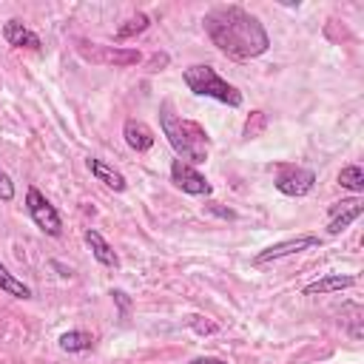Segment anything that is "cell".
Here are the masks:
<instances>
[{
    "label": "cell",
    "instance_id": "ffe728a7",
    "mask_svg": "<svg viewBox=\"0 0 364 364\" xmlns=\"http://www.w3.org/2000/svg\"><path fill=\"white\" fill-rule=\"evenodd\" d=\"M188 327L196 330L199 336H208V333H216L219 330L213 321H202V316H188Z\"/></svg>",
    "mask_w": 364,
    "mask_h": 364
},
{
    "label": "cell",
    "instance_id": "ac0fdd59",
    "mask_svg": "<svg viewBox=\"0 0 364 364\" xmlns=\"http://www.w3.org/2000/svg\"><path fill=\"white\" fill-rule=\"evenodd\" d=\"M148 26H151V17H148V14H136V17L125 20V26H119V31H117V40H128V37H134V34L145 31Z\"/></svg>",
    "mask_w": 364,
    "mask_h": 364
},
{
    "label": "cell",
    "instance_id": "7402d4cb",
    "mask_svg": "<svg viewBox=\"0 0 364 364\" xmlns=\"http://www.w3.org/2000/svg\"><path fill=\"white\" fill-rule=\"evenodd\" d=\"M111 299L117 301V307H119V316L125 318V316H128V307H131V299H128V293H125V290H111Z\"/></svg>",
    "mask_w": 364,
    "mask_h": 364
},
{
    "label": "cell",
    "instance_id": "5bb4252c",
    "mask_svg": "<svg viewBox=\"0 0 364 364\" xmlns=\"http://www.w3.org/2000/svg\"><path fill=\"white\" fill-rule=\"evenodd\" d=\"M355 284V276H341V273H330V276H324V279H316V282H310L301 293L304 296H324V293H336V290H347V287H353Z\"/></svg>",
    "mask_w": 364,
    "mask_h": 364
},
{
    "label": "cell",
    "instance_id": "d6986e66",
    "mask_svg": "<svg viewBox=\"0 0 364 364\" xmlns=\"http://www.w3.org/2000/svg\"><path fill=\"white\" fill-rule=\"evenodd\" d=\"M262 128H264V114H262V111H253V114L247 117V122H245V136L250 139V136H256Z\"/></svg>",
    "mask_w": 364,
    "mask_h": 364
},
{
    "label": "cell",
    "instance_id": "cb8c5ba5",
    "mask_svg": "<svg viewBox=\"0 0 364 364\" xmlns=\"http://www.w3.org/2000/svg\"><path fill=\"white\" fill-rule=\"evenodd\" d=\"M191 364H228V361H222V358H216V355H199V358H193Z\"/></svg>",
    "mask_w": 364,
    "mask_h": 364
},
{
    "label": "cell",
    "instance_id": "8992f818",
    "mask_svg": "<svg viewBox=\"0 0 364 364\" xmlns=\"http://www.w3.org/2000/svg\"><path fill=\"white\" fill-rule=\"evenodd\" d=\"M171 182H173L182 193H191V196H210V191H213V185H210L193 165H188V162H182V159H173V162H171Z\"/></svg>",
    "mask_w": 364,
    "mask_h": 364
},
{
    "label": "cell",
    "instance_id": "2e32d148",
    "mask_svg": "<svg viewBox=\"0 0 364 364\" xmlns=\"http://www.w3.org/2000/svg\"><path fill=\"white\" fill-rule=\"evenodd\" d=\"M0 290L9 293V296H14V299H31V287L23 284L14 273H9L6 264H0Z\"/></svg>",
    "mask_w": 364,
    "mask_h": 364
},
{
    "label": "cell",
    "instance_id": "e0dca14e",
    "mask_svg": "<svg viewBox=\"0 0 364 364\" xmlns=\"http://www.w3.org/2000/svg\"><path fill=\"white\" fill-rule=\"evenodd\" d=\"M338 185L353 191V193H361L364 191V171H361V165H344L338 171Z\"/></svg>",
    "mask_w": 364,
    "mask_h": 364
},
{
    "label": "cell",
    "instance_id": "603a6c76",
    "mask_svg": "<svg viewBox=\"0 0 364 364\" xmlns=\"http://www.w3.org/2000/svg\"><path fill=\"white\" fill-rule=\"evenodd\" d=\"M205 210H210V213H216V216H222V219H236V213H233L230 208H222L219 202H208Z\"/></svg>",
    "mask_w": 364,
    "mask_h": 364
},
{
    "label": "cell",
    "instance_id": "8fae6325",
    "mask_svg": "<svg viewBox=\"0 0 364 364\" xmlns=\"http://www.w3.org/2000/svg\"><path fill=\"white\" fill-rule=\"evenodd\" d=\"M3 37H6V43L14 46V48H31V51L40 48V37H37L31 28H26L20 20H6Z\"/></svg>",
    "mask_w": 364,
    "mask_h": 364
},
{
    "label": "cell",
    "instance_id": "ba28073f",
    "mask_svg": "<svg viewBox=\"0 0 364 364\" xmlns=\"http://www.w3.org/2000/svg\"><path fill=\"white\" fill-rule=\"evenodd\" d=\"M361 213H364V202H361V199L336 202V205H333V219H330V225H327V233H330V236H338V233L347 230Z\"/></svg>",
    "mask_w": 364,
    "mask_h": 364
},
{
    "label": "cell",
    "instance_id": "6da1fadb",
    "mask_svg": "<svg viewBox=\"0 0 364 364\" xmlns=\"http://www.w3.org/2000/svg\"><path fill=\"white\" fill-rule=\"evenodd\" d=\"M202 26L210 43L233 60H253L270 48L267 28L242 6H216L202 17Z\"/></svg>",
    "mask_w": 364,
    "mask_h": 364
},
{
    "label": "cell",
    "instance_id": "9a60e30c",
    "mask_svg": "<svg viewBox=\"0 0 364 364\" xmlns=\"http://www.w3.org/2000/svg\"><path fill=\"white\" fill-rule=\"evenodd\" d=\"M91 347H94V336L85 330H68L60 336V350L65 353H85Z\"/></svg>",
    "mask_w": 364,
    "mask_h": 364
},
{
    "label": "cell",
    "instance_id": "3957f363",
    "mask_svg": "<svg viewBox=\"0 0 364 364\" xmlns=\"http://www.w3.org/2000/svg\"><path fill=\"white\" fill-rule=\"evenodd\" d=\"M182 80H185V85L196 97H210V100H219V102H225L230 108H239L242 105V91L236 85H230L228 80H222L213 65H205V63L188 65L182 71Z\"/></svg>",
    "mask_w": 364,
    "mask_h": 364
},
{
    "label": "cell",
    "instance_id": "d4e9b609",
    "mask_svg": "<svg viewBox=\"0 0 364 364\" xmlns=\"http://www.w3.org/2000/svg\"><path fill=\"white\" fill-rule=\"evenodd\" d=\"M51 264H54V267L60 270V276H65V279L71 276V267H65V264H60V262H51Z\"/></svg>",
    "mask_w": 364,
    "mask_h": 364
},
{
    "label": "cell",
    "instance_id": "4fadbf2b",
    "mask_svg": "<svg viewBox=\"0 0 364 364\" xmlns=\"http://www.w3.org/2000/svg\"><path fill=\"white\" fill-rule=\"evenodd\" d=\"M85 245L91 247V253H94V259L102 264V267H119V256H117V250L102 239V233L100 230H94V228H88L85 230Z\"/></svg>",
    "mask_w": 364,
    "mask_h": 364
},
{
    "label": "cell",
    "instance_id": "7a4b0ae2",
    "mask_svg": "<svg viewBox=\"0 0 364 364\" xmlns=\"http://www.w3.org/2000/svg\"><path fill=\"white\" fill-rule=\"evenodd\" d=\"M159 128L168 136L171 148L176 151V156L188 165H202L208 162V151H210V136L208 131L193 122V119H182L173 114L171 102L159 105Z\"/></svg>",
    "mask_w": 364,
    "mask_h": 364
},
{
    "label": "cell",
    "instance_id": "44dd1931",
    "mask_svg": "<svg viewBox=\"0 0 364 364\" xmlns=\"http://www.w3.org/2000/svg\"><path fill=\"white\" fill-rule=\"evenodd\" d=\"M14 199V182H11V176L0 168V202H11Z\"/></svg>",
    "mask_w": 364,
    "mask_h": 364
},
{
    "label": "cell",
    "instance_id": "30bf717a",
    "mask_svg": "<svg viewBox=\"0 0 364 364\" xmlns=\"http://www.w3.org/2000/svg\"><path fill=\"white\" fill-rule=\"evenodd\" d=\"M122 136H125L128 148H134L136 154L154 148V131H151L142 119H125V125H122Z\"/></svg>",
    "mask_w": 364,
    "mask_h": 364
},
{
    "label": "cell",
    "instance_id": "5b68a950",
    "mask_svg": "<svg viewBox=\"0 0 364 364\" xmlns=\"http://www.w3.org/2000/svg\"><path fill=\"white\" fill-rule=\"evenodd\" d=\"M276 191L284 196H304L313 191L316 185V173L310 168H299V165H282L276 173Z\"/></svg>",
    "mask_w": 364,
    "mask_h": 364
},
{
    "label": "cell",
    "instance_id": "9c48e42d",
    "mask_svg": "<svg viewBox=\"0 0 364 364\" xmlns=\"http://www.w3.org/2000/svg\"><path fill=\"white\" fill-rule=\"evenodd\" d=\"M94 63H105V65H114V68H125V65H134L139 63V51H131V48H111V46H97L91 43V54H88Z\"/></svg>",
    "mask_w": 364,
    "mask_h": 364
},
{
    "label": "cell",
    "instance_id": "277c9868",
    "mask_svg": "<svg viewBox=\"0 0 364 364\" xmlns=\"http://www.w3.org/2000/svg\"><path fill=\"white\" fill-rule=\"evenodd\" d=\"M26 208H28L31 222H34L46 236H60V233H63V219H60L57 208H54L37 188H28V191H26Z\"/></svg>",
    "mask_w": 364,
    "mask_h": 364
},
{
    "label": "cell",
    "instance_id": "7c38bea8",
    "mask_svg": "<svg viewBox=\"0 0 364 364\" xmlns=\"http://www.w3.org/2000/svg\"><path fill=\"white\" fill-rule=\"evenodd\" d=\"M88 171H91V176H94L97 182H102V185L111 188V191H125V188H128L125 176H122L114 165H108V162H102V159H97V156H88Z\"/></svg>",
    "mask_w": 364,
    "mask_h": 364
},
{
    "label": "cell",
    "instance_id": "52a82bcc",
    "mask_svg": "<svg viewBox=\"0 0 364 364\" xmlns=\"http://www.w3.org/2000/svg\"><path fill=\"white\" fill-rule=\"evenodd\" d=\"M313 247H321V236L304 233V236L284 239V242H276V245L264 247L262 253H256L253 264H267V262H276V259H284V256H293V253H301V250H313Z\"/></svg>",
    "mask_w": 364,
    "mask_h": 364
}]
</instances>
